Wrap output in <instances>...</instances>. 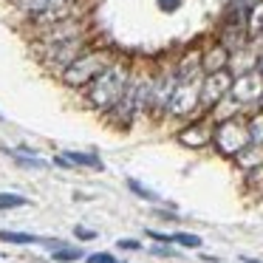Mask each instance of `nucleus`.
Returning <instances> with one entry per match:
<instances>
[{
  "label": "nucleus",
  "instance_id": "nucleus-18",
  "mask_svg": "<svg viewBox=\"0 0 263 263\" xmlns=\"http://www.w3.org/2000/svg\"><path fill=\"white\" fill-rule=\"evenodd\" d=\"M246 122H249V136H252V142H255V144H263V108L257 110V114H252Z\"/></svg>",
  "mask_w": 263,
  "mask_h": 263
},
{
  "label": "nucleus",
  "instance_id": "nucleus-5",
  "mask_svg": "<svg viewBox=\"0 0 263 263\" xmlns=\"http://www.w3.org/2000/svg\"><path fill=\"white\" fill-rule=\"evenodd\" d=\"M85 48H88V34H82V37H74V40L57 43V46H48V48H43V51H37V54H40V63L46 65L48 71L63 74Z\"/></svg>",
  "mask_w": 263,
  "mask_h": 263
},
{
  "label": "nucleus",
  "instance_id": "nucleus-30",
  "mask_svg": "<svg viewBox=\"0 0 263 263\" xmlns=\"http://www.w3.org/2000/svg\"><path fill=\"white\" fill-rule=\"evenodd\" d=\"M257 105H260V108H263V97H260V102H257Z\"/></svg>",
  "mask_w": 263,
  "mask_h": 263
},
{
  "label": "nucleus",
  "instance_id": "nucleus-21",
  "mask_svg": "<svg viewBox=\"0 0 263 263\" xmlns=\"http://www.w3.org/2000/svg\"><path fill=\"white\" fill-rule=\"evenodd\" d=\"M184 246V249H198L201 246V238L193 232H173V246Z\"/></svg>",
  "mask_w": 263,
  "mask_h": 263
},
{
  "label": "nucleus",
  "instance_id": "nucleus-1",
  "mask_svg": "<svg viewBox=\"0 0 263 263\" xmlns=\"http://www.w3.org/2000/svg\"><path fill=\"white\" fill-rule=\"evenodd\" d=\"M130 77H133L130 63L116 57L114 63H110L108 68H105L102 74H99L97 80H93L91 85L85 88L88 105H91V108H97V110H102V114H108V110L114 108V105L119 102L122 97H125Z\"/></svg>",
  "mask_w": 263,
  "mask_h": 263
},
{
  "label": "nucleus",
  "instance_id": "nucleus-27",
  "mask_svg": "<svg viewBox=\"0 0 263 263\" xmlns=\"http://www.w3.org/2000/svg\"><path fill=\"white\" fill-rule=\"evenodd\" d=\"M116 243H119V249H130V252L142 249V243H139V240H133V238H122V240H116Z\"/></svg>",
  "mask_w": 263,
  "mask_h": 263
},
{
  "label": "nucleus",
  "instance_id": "nucleus-17",
  "mask_svg": "<svg viewBox=\"0 0 263 263\" xmlns=\"http://www.w3.org/2000/svg\"><path fill=\"white\" fill-rule=\"evenodd\" d=\"M127 190H130V193H136L142 201H153V204H159V201H161V195L156 193V190L144 187L142 181H136V178H127Z\"/></svg>",
  "mask_w": 263,
  "mask_h": 263
},
{
  "label": "nucleus",
  "instance_id": "nucleus-24",
  "mask_svg": "<svg viewBox=\"0 0 263 263\" xmlns=\"http://www.w3.org/2000/svg\"><path fill=\"white\" fill-rule=\"evenodd\" d=\"M88 263H122V260H116L110 252H93V255H88Z\"/></svg>",
  "mask_w": 263,
  "mask_h": 263
},
{
  "label": "nucleus",
  "instance_id": "nucleus-3",
  "mask_svg": "<svg viewBox=\"0 0 263 263\" xmlns=\"http://www.w3.org/2000/svg\"><path fill=\"white\" fill-rule=\"evenodd\" d=\"M212 144H215L218 153H223V156H229V159H235L240 150L252 144L249 122L240 119V114L227 116V119L215 122V130H212Z\"/></svg>",
  "mask_w": 263,
  "mask_h": 263
},
{
  "label": "nucleus",
  "instance_id": "nucleus-8",
  "mask_svg": "<svg viewBox=\"0 0 263 263\" xmlns=\"http://www.w3.org/2000/svg\"><path fill=\"white\" fill-rule=\"evenodd\" d=\"M232 80L235 74H229V68L201 77V110H212L221 99H227L232 91Z\"/></svg>",
  "mask_w": 263,
  "mask_h": 263
},
{
  "label": "nucleus",
  "instance_id": "nucleus-2",
  "mask_svg": "<svg viewBox=\"0 0 263 263\" xmlns=\"http://www.w3.org/2000/svg\"><path fill=\"white\" fill-rule=\"evenodd\" d=\"M114 60H116L114 51H108V48H91L88 46L85 51L60 74V80H63V85H68V88H88L110 63H114Z\"/></svg>",
  "mask_w": 263,
  "mask_h": 263
},
{
  "label": "nucleus",
  "instance_id": "nucleus-22",
  "mask_svg": "<svg viewBox=\"0 0 263 263\" xmlns=\"http://www.w3.org/2000/svg\"><path fill=\"white\" fill-rule=\"evenodd\" d=\"M12 156L17 159L20 167H34V170H46L48 167V161L40 159V156H23V153H12Z\"/></svg>",
  "mask_w": 263,
  "mask_h": 263
},
{
  "label": "nucleus",
  "instance_id": "nucleus-25",
  "mask_svg": "<svg viewBox=\"0 0 263 263\" xmlns=\"http://www.w3.org/2000/svg\"><path fill=\"white\" fill-rule=\"evenodd\" d=\"M156 6H159L164 14H173V12L181 9V0H156Z\"/></svg>",
  "mask_w": 263,
  "mask_h": 263
},
{
  "label": "nucleus",
  "instance_id": "nucleus-28",
  "mask_svg": "<svg viewBox=\"0 0 263 263\" xmlns=\"http://www.w3.org/2000/svg\"><path fill=\"white\" fill-rule=\"evenodd\" d=\"M40 243L46 246V249H60V246H65V240H60V238H40Z\"/></svg>",
  "mask_w": 263,
  "mask_h": 263
},
{
  "label": "nucleus",
  "instance_id": "nucleus-7",
  "mask_svg": "<svg viewBox=\"0 0 263 263\" xmlns=\"http://www.w3.org/2000/svg\"><path fill=\"white\" fill-rule=\"evenodd\" d=\"M82 34H85V23H82L77 14H71V17H63V20H57V23H51V26L37 29L34 48L43 51V48H48V46H57V43L74 40V37H82Z\"/></svg>",
  "mask_w": 263,
  "mask_h": 263
},
{
  "label": "nucleus",
  "instance_id": "nucleus-9",
  "mask_svg": "<svg viewBox=\"0 0 263 263\" xmlns=\"http://www.w3.org/2000/svg\"><path fill=\"white\" fill-rule=\"evenodd\" d=\"M229 97L240 105V108H249V105H257L263 97V74L257 68L252 71H243L232 80V91Z\"/></svg>",
  "mask_w": 263,
  "mask_h": 263
},
{
  "label": "nucleus",
  "instance_id": "nucleus-12",
  "mask_svg": "<svg viewBox=\"0 0 263 263\" xmlns=\"http://www.w3.org/2000/svg\"><path fill=\"white\" fill-rule=\"evenodd\" d=\"M229 60H232V51H229L221 40H215L212 46L201 48V71H204V74L229 68Z\"/></svg>",
  "mask_w": 263,
  "mask_h": 263
},
{
  "label": "nucleus",
  "instance_id": "nucleus-19",
  "mask_svg": "<svg viewBox=\"0 0 263 263\" xmlns=\"http://www.w3.org/2000/svg\"><path fill=\"white\" fill-rule=\"evenodd\" d=\"M51 255H54V263H74L82 257V249H77V246H60Z\"/></svg>",
  "mask_w": 263,
  "mask_h": 263
},
{
  "label": "nucleus",
  "instance_id": "nucleus-15",
  "mask_svg": "<svg viewBox=\"0 0 263 263\" xmlns=\"http://www.w3.org/2000/svg\"><path fill=\"white\" fill-rule=\"evenodd\" d=\"M63 156L71 161V164H80V167H97V170H102V159H99L97 153H80V150H65Z\"/></svg>",
  "mask_w": 263,
  "mask_h": 263
},
{
  "label": "nucleus",
  "instance_id": "nucleus-11",
  "mask_svg": "<svg viewBox=\"0 0 263 263\" xmlns=\"http://www.w3.org/2000/svg\"><path fill=\"white\" fill-rule=\"evenodd\" d=\"M212 130H215V125H212V122H206V119L190 122L187 127H181V130H178V142H181L184 147L201 150V147H206V144H212Z\"/></svg>",
  "mask_w": 263,
  "mask_h": 263
},
{
  "label": "nucleus",
  "instance_id": "nucleus-20",
  "mask_svg": "<svg viewBox=\"0 0 263 263\" xmlns=\"http://www.w3.org/2000/svg\"><path fill=\"white\" fill-rule=\"evenodd\" d=\"M14 206H29V198L17 193H0V210H14Z\"/></svg>",
  "mask_w": 263,
  "mask_h": 263
},
{
  "label": "nucleus",
  "instance_id": "nucleus-6",
  "mask_svg": "<svg viewBox=\"0 0 263 263\" xmlns=\"http://www.w3.org/2000/svg\"><path fill=\"white\" fill-rule=\"evenodd\" d=\"M195 110H201V77L178 80V85H176V91H173L170 102H167L164 114H170V116H193Z\"/></svg>",
  "mask_w": 263,
  "mask_h": 263
},
{
  "label": "nucleus",
  "instance_id": "nucleus-23",
  "mask_svg": "<svg viewBox=\"0 0 263 263\" xmlns=\"http://www.w3.org/2000/svg\"><path fill=\"white\" fill-rule=\"evenodd\" d=\"M150 255H156V257H173V255H176V249H173V243H156V246H150Z\"/></svg>",
  "mask_w": 263,
  "mask_h": 263
},
{
  "label": "nucleus",
  "instance_id": "nucleus-10",
  "mask_svg": "<svg viewBox=\"0 0 263 263\" xmlns=\"http://www.w3.org/2000/svg\"><path fill=\"white\" fill-rule=\"evenodd\" d=\"M178 71H176V65L173 68H164V71H159V74L153 77V97H150V110H156V114H164L167 110V102H170V97H173V91H176V85H178Z\"/></svg>",
  "mask_w": 263,
  "mask_h": 263
},
{
  "label": "nucleus",
  "instance_id": "nucleus-13",
  "mask_svg": "<svg viewBox=\"0 0 263 263\" xmlns=\"http://www.w3.org/2000/svg\"><path fill=\"white\" fill-rule=\"evenodd\" d=\"M235 161H238V167L243 173H252V170H257V167H263V144L252 142L249 147H243L238 156H235Z\"/></svg>",
  "mask_w": 263,
  "mask_h": 263
},
{
  "label": "nucleus",
  "instance_id": "nucleus-16",
  "mask_svg": "<svg viewBox=\"0 0 263 263\" xmlns=\"http://www.w3.org/2000/svg\"><path fill=\"white\" fill-rule=\"evenodd\" d=\"M0 240H3V243H17V246L40 243V238H37V235H29V232H14V229H0Z\"/></svg>",
  "mask_w": 263,
  "mask_h": 263
},
{
  "label": "nucleus",
  "instance_id": "nucleus-31",
  "mask_svg": "<svg viewBox=\"0 0 263 263\" xmlns=\"http://www.w3.org/2000/svg\"><path fill=\"white\" fill-rule=\"evenodd\" d=\"M0 119H3V114H0Z\"/></svg>",
  "mask_w": 263,
  "mask_h": 263
},
{
  "label": "nucleus",
  "instance_id": "nucleus-29",
  "mask_svg": "<svg viewBox=\"0 0 263 263\" xmlns=\"http://www.w3.org/2000/svg\"><path fill=\"white\" fill-rule=\"evenodd\" d=\"M257 71H260V74H263V48H260V51H257Z\"/></svg>",
  "mask_w": 263,
  "mask_h": 263
},
{
  "label": "nucleus",
  "instance_id": "nucleus-14",
  "mask_svg": "<svg viewBox=\"0 0 263 263\" xmlns=\"http://www.w3.org/2000/svg\"><path fill=\"white\" fill-rule=\"evenodd\" d=\"M246 31H249V40L263 37V0H257L255 6H252L249 17H246Z\"/></svg>",
  "mask_w": 263,
  "mask_h": 263
},
{
  "label": "nucleus",
  "instance_id": "nucleus-4",
  "mask_svg": "<svg viewBox=\"0 0 263 263\" xmlns=\"http://www.w3.org/2000/svg\"><path fill=\"white\" fill-rule=\"evenodd\" d=\"M14 6H17V12L26 14L37 29L77 14V0H14Z\"/></svg>",
  "mask_w": 263,
  "mask_h": 263
},
{
  "label": "nucleus",
  "instance_id": "nucleus-26",
  "mask_svg": "<svg viewBox=\"0 0 263 263\" xmlns=\"http://www.w3.org/2000/svg\"><path fill=\"white\" fill-rule=\"evenodd\" d=\"M74 235L80 240H93V238H97V232H93V229H88V227H74Z\"/></svg>",
  "mask_w": 263,
  "mask_h": 263
}]
</instances>
